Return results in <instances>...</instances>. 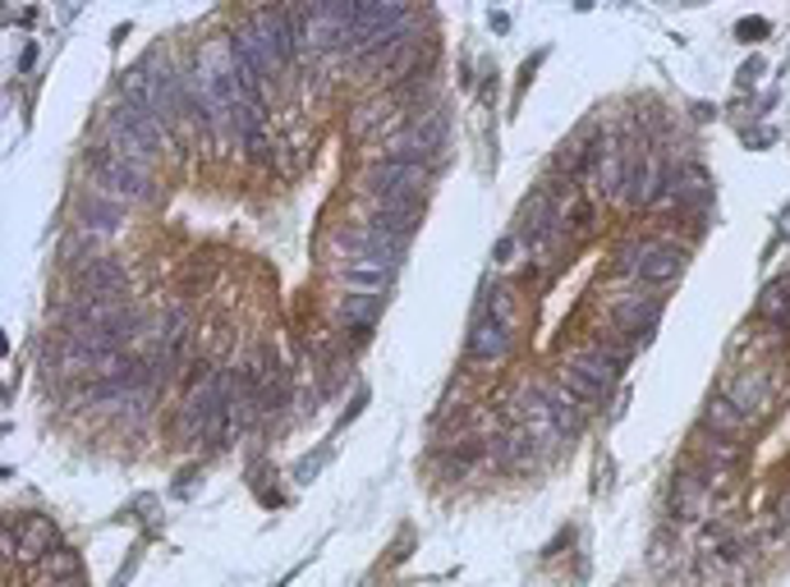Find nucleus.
Masks as SVG:
<instances>
[{
	"mask_svg": "<svg viewBox=\"0 0 790 587\" xmlns=\"http://www.w3.org/2000/svg\"><path fill=\"white\" fill-rule=\"evenodd\" d=\"M621 363H625V354L621 349H606V345H589V349H580L565 367H574V373H584L589 381H597L602 390H612L616 386V377H621Z\"/></svg>",
	"mask_w": 790,
	"mask_h": 587,
	"instance_id": "obj_11",
	"label": "nucleus"
},
{
	"mask_svg": "<svg viewBox=\"0 0 790 587\" xmlns=\"http://www.w3.org/2000/svg\"><path fill=\"white\" fill-rule=\"evenodd\" d=\"M786 307H790V281H772V285L763 290V298H758V313H763L768 322H777Z\"/></svg>",
	"mask_w": 790,
	"mask_h": 587,
	"instance_id": "obj_25",
	"label": "nucleus"
},
{
	"mask_svg": "<svg viewBox=\"0 0 790 587\" xmlns=\"http://www.w3.org/2000/svg\"><path fill=\"white\" fill-rule=\"evenodd\" d=\"M478 313H488V317H497V322H506V326H514V303H510V290H488V298H482V307Z\"/></svg>",
	"mask_w": 790,
	"mask_h": 587,
	"instance_id": "obj_27",
	"label": "nucleus"
},
{
	"mask_svg": "<svg viewBox=\"0 0 790 587\" xmlns=\"http://www.w3.org/2000/svg\"><path fill=\"white\" fill-rule=\"evenodd\" d=\"M345 281H350L354 290H363V294H377V290H386V285L395 281V266H391V262H377V258H350V262H345Z\"/></svg>",
	"mask_w": 790,
	"mask_h": 587,
	"instance_id": "obj_15",
	"label": "nucleus"
},
{
	"mask_svg": "<svg viewBox=\"0 0 790 587\" xmlns=\"http://www.w3.org/2000/svg\"><path fill=\"white\" fill-rule=\"evenodd\" d=\"M680 271H685V249L680 243H648V249H640V281L672 285Z\"/></svg>",
	"mask_w": 790,
	"mask_h": 587,
	"instance_id": "obj_9",
	"label": "nucleus"
},
{
	"mask_svg": "<svg viewBox=\"0 0 790 587\" xmlns=\"http://www.w3.org/2000/svg\"><path fill=\"white\" fill-rule=\"evenodd\" d=\"M119 226H125V207L119 202H111L93 189L74 202V230H87L93 239H111V234H119Z\"/></svg>",
	"mask_w": 790,
	"mask_h": 587,
	"instance_id": "obj_3",
	"label": "nucleus"
},
{
	"mask_svg": "<svg viewBox=\"0 0 790 587\" xmlns=\"http://www.w3.org/2000/svg\"><path fill=\"white\" fill-rule=\"evenodd\" d=\"M653 326H657V303L625 298V303L616 307V331H625L630 339H644Z\"/></svg>",
	"mask_w": 790,
	"mask_h": 587,
	"instance_id": "obj_16",
	"label": "nucleus"
},
{
	"mask_svg": "<svg viewBox=\"0 0 790 587\" xmlns=\"http://www.w3.org/2000/svg\"><path fill=\"white\" fill-rule=\"evenodd\" d=\"M465 349H469L474 363H501V358H510V349H514V326H506V322H497V317H488V313H478Z\"/></svg>",
	"mask_w": 790,
	"mask_h": 587,
	"instance_id": "obj_5",
	"label": "nucleus"
},
{
	"mask_svg": "<svg viewBox=\"0 0 790 587\" xmlns=\"http://www.w3.org/2000/svg\"><path fill=\"white\" fill-rule=\"evenodd\" d=\"M363 189L373 202H418V193L428 189V170L405 161H377L363 175Z\"/></svg>",
	"mask_w": 790,
	"mask_h": 587,
	"instance_id": "obj_2",
	"label": "nucleus"
},
{
	"mask_svg": "<svg viewBox=\"0 0 790 587\" xmlns=\"http://www.w3.org/2000/svg\"><path fill=\"white\" fill-rule=\"evenodd\" d=\"M102 147H111L115 151V157H125V161H138V166H147L152 170V161H157V151H152L129 125H125V119H119L111 106H106V115H102V138H97Z\"/></svg>",
	"mask_w": 790,
	"mask_h": 587,
	"instance_id": "obj_8",
	"label": "nucleus"
},
{
	"mask_svg": "<svg viewBox=\"0 0 790 587\" xmlns=\"http://www.w3.org/2000/svg\"><path fill=\"white\" fill-rule=\"evenodd\" d=\"M561 386L574 395V399H580V405L584 409H597L602 405V399H606V390L597 386V381H589L584 373H574V367H565V377H561Z\"/></svg>",
	"mask_w": 790,
	"mask_h": 587,
	"instance_id": "obj_22",
	"label": "nucleus"
},
{
	"mask_svg": "<svg viewBox=\"0 0 790 587\" xmlns=\"http://www.w3.org/2000/svg\"><path fill=\"white\" fill-rule=\"evenodd\" d=\"M704 427L713 431V437H740V431L749 427V418H745V413H740L726 395H717L713 405L704 409Z\"/></svg>",
	"mask_w": 790,
	"mask_h": 587,
	"instance_id": "obj_17",
	"label": "nucleus"
},
{
	"mask_svg": "<svg viewBox=\"0 0 790 587\" xmlns=\"http://www.w3.org/2000/svg\"><path fill=\"white\" fill-rule=\"evenodd\" d=\"M524 239L520 234H501L497 239V249H492V258H497V271H514V266H520L524 262Z\"/></svg>",
	"mask_w": 790,
	"mask_h": 587,
	"instance_id": "obj_24",
	"label": "nucleus"
},
{
	"mask_svg": "<svg viewBox=\"0 0 790 587\" xmlns=\"http://www.w3.org/2000/svg\"><path fill=\"white\" fill-rule=\"evenodd\" d=\"M781 518H786V523H790V496H786V501H781Z\"/></svg>",
	"mask_w": 790,
	"mask_h": 587,
	"instance_id": "obj_28",
	"label": "nucleus"
},
{
	"mask_svg": "<svg viewBox=\"0 0 790 587\" xmlns=\"http://www.w3.org/2000/svg\"><path fill=\"white\" fill-rule=\"evenodd\" d=\"M83 298H106V303H125V271L111 258H93L87 266H79V290Z\"/></svg>",
	"mask_w": 790,
	"mask_h": 587,
	"instance_id": "obj_6",
	"label": "nucleus"
},
{
	"mask_svg": "<svg viewBox=\"0 0 790 587\" xmlns=\"http://www.w3.org/2000/svg\"><path fill=\"white\" fill-rule=\"evenodd\" d=\"M488 454H492L497 463H506V469H520V463L533 454V441L524 437V431H510V437H492Z\"/></svg>",
	"mask_w": 790,
	"mask_h": 587,
	"instance_id": "obj_20",
	"label": "nucleus"
},
{
	"mask_svg": "<svg viewBox=\"0 0 790 587\" xmlns=\"http://www.w3.org/2000/svg\"><path fill=\"white\" fill-rule=\"evenodd\" d=\"M662 184H666V170L657 166V157H630L625 161V184H621V198L630 207H653L657 193H662Z\"/></svg>",
	"mask_w": 790,
	"mask_h": 587,
	"instance_id": "obj_7",
	"label": "nucleus"
},
{
	"mask_svg": "<svg viewBox=\"0 0 790 587\" xmlns=\"http://www.w3.org/2000/svg\"><path fill=\"white\" fill-rule=\"evenodd\" d=\"M584 179H589L593 198H621L625 157H621L616 147H597V151H593V161H589V170H584Z\"/></svg>",
	"mask_w": 790,
	"mask_h": 587,
	"instance_id": "obj_10",
	"label": "nucleus"
},
{
	"mask_svg": "<svg viewBox=\"0 0 790 587\" xmlns=\"http://www.w3.org/2000/svg\"><path fill=\"white\" fill-rule=\"evenodd\" d=\"M38 569H42V578H51L55 587H65V583H74V578H79V555L60 546V551H51V555H46V560H42Z\"/></svg>",
	"mask_w": 790,
	"mask_h": 587,
	"instance_id": "obj_21",
	"label": "nucleus"
},
{
	"mask_svg": "<svg viewBox=\"0 0 790 587\" xmlns=\"http://www.w3.org/2000/svg\"><path fill=\"white\" fill-rule=\"evenodd\" d=\"M726 399L745 413V418H753V413H763L768 409V399H772V390H768V381L758 377V373H740L731 386H726Z\"/></svg>",
	"mask_w": 790,
	"mask_h": 587,
	"instance_id": "obj_14",
	"label": "nucleus"
},
{
	"mask_svg": "<svg viewBox=\"0 0 790 587\" xmlns=\"http://www.w3.org/2000/svg\"><path fill=\"white\" fill-rule=\"evenodd\" d=\"M565 230H570L574 239H589V234H593V202L574 198L570 211H565Z\"/></svg>",
	"mask_w": 790,
	"mask_h": 587,
	"instance_id": "obj_26",
	"label": "nucleus"
},
{
	"mask_svg": "<svg viewBox=\"0 0 790 587\" xmlns=\"http://www.w3.org/2000/svg\"><path fill=\"white\" fill-rule=\"evenodd\" d=\"M6 533H14V555H23V560H33V565H42L51 551H60L55 523L42 518V514H23L19 523H10Z\"/></svg>",
	"mask_w": 790,
	"mask_h": 587,
	"instance_id": "obj_4",
	"label": "nucleus"
},
{
	"mask_svg": "<svg viewBox=\"0 0 790 587\" xmlns=\"http://www.w3.org/2000/svg\"><path fill=\"white\" fill-rule=\"evenodd\" d=\"M395 111V97L391 102H368V106H358L354 115H350V134L363 143V138H373L382 125H386V115Z\"/></svg>",
	"mask_w": 790,
	"mask_h": 587,
	"instance_id": "obj_19",
	"label": "nucleus"
},
{
	"mask_svg": "<svg viewBox=\"0 0 790 587\" xmlns=\"http://www.w3.org/2000/svg\"><path fill=\"white\" fill-rule=\"evenodd\" d=\"M83 166L87 175H93V193L119 202V207H134V202H152V170L138 166V161H125V157H115L111 147L93 143L83 151Z\"/></svg>",
	"mask_w": 790,
	"mask_h": 587,
	"instance_id": "obj_1",
	"label": "nucleus"
},
{
	"mask_svg": "<svg viewBox=\"0 0 790 587\" xmlns=\"http://www.w3.org/2000/svg\"><path fill=\"white\" fill-rule=\"evenodd\" d=\"M514 413H520L524 437H529L533 446H557V441H561V431H557V422H552V409H547V390H529Z\"/></svg>",
	"mask_w": 790,
	"mask_h": 587,
	"instance_id": "obj_12",
	"label": "nucleus"
},
{
	"mask_svg": "<svg viewBox=\"0 0 790 587\" xmlns=\"http://www.w3.org/2000/svg\"><path fill=\"white\" fill-rule=\"evenodd\" d=\"M704 454H708V463H713V469H731V463H740V454H745V450H740L731 437H713V431H708Z\"/></svg>",
	"mask_w": 790,
	"mask_h": 587,
	"instance_id": "obj_23",
	"label": "nucleus"
},
{
	"mask_svg": "<svg viewBox=\"0 0 790 587\" xmlns=\"http://www.w3.org/2000/svg\"><path fill=\"white\" fill-rule=\"evenodd\" d=\"M377 313H382V294H363V290H354V294L341 298V317H345L350 326H358V331H368V326L377 322Z\"/></svg>",
	"mask_w": 790,
	"mask_h": 587,
	"instance_id": "obj_18",
	"label": "nucleus"
},
{
	"mask_svg": "<svg viewBox=\"0 0 790 587\" xmlns=\"http://www.w3.org/2000/svg\"><path fill=\"white\" fill-rule=\"evenodd\" d=\"M547 409H552V422H557V431H561V441H570V437H580V431H584V413H589V409H584L565 386L547 390Z\"/></svg>",
	"mask_w": 790,
	"mask_h": 587,
	"instance_id": "obj_13",
	"label": "nucleus"
}]
</instances>
